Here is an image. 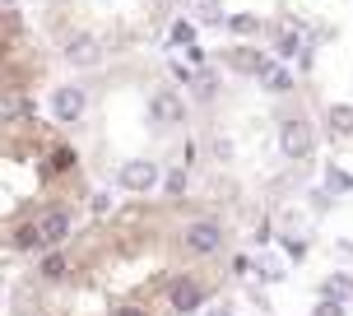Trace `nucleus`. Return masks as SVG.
<instances>
[{"label": "nucleus", "mask_w": 353, "mask_h": 316, "mask_svg": "<svg viewBox=\"0 0 353 316\" xmlns=\"http://www.w3.org/2000/svg\"><path fill=\"white\" fill-rule=\"evenodd\" d=\"M42 79V56L28 42L23 23L0 10V112H14Z\"/></svg>", "instance_id": "nucleus-3"}, {"label": "nucleus", "mask_w": 353, "mask_h": 316, "mask_svg": "<svg viewBox=\"0 0 353 316\" xmlns=\"http://www.w3.org/2000/svg\"><path fill=\"white\" fill-rule=\"evenodd\" d=\"M93 172L84 149L37 112H0V261H37L84 224Z\"/></svg>", "instance_id": "nucleus-2"}, {"label": "nucleus", "mask_w": 353, "mask_h": 316, "mask_svg": "<svg viewBox=\"0 0 353 316\" xmlns=\"http://www.w3.org/2000/svg\"><path fill=\"white\" fill-rule=\"evenodd\" d=\"M228 261V228L191 195H140L84 219L28 261L10 293L14 316H186Z\"/></svg>", "instance_id": "nucleus-1"}]
</instances>
